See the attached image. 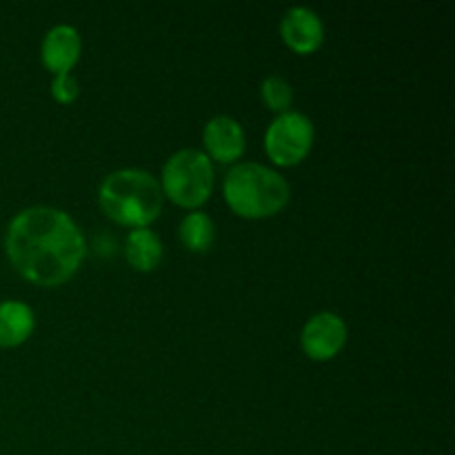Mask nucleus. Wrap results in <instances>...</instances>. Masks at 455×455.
<instances>
[{"label":"nucleus","mask_w":455,"mask_h":455,"mask_svg":"<svg viewBox=\"0 0 455 455\" xmlns=\"http://www.w3.org/2000/svg\"><path fill=\"white\" fill-rule=\"evenodd\" d=\"M4 253L13 269L38 287H60L76 275L87 243L69 213L53 207L18 212L4 231Z\"/></svg>","instance_id":"1"},{"label":"nucleus","mask_w":455,"mask_h":455,"mask_svg":"<svg viewBox=\"0 0 455 455\" xmlns=\"http://www.w3.org/2000/svg\"><path fill=\"white\" fill-rule=\"evenodd\" d=\"M160 182L142 169L109 173L98 189V204L109 220L132 229L149 227L163 212Z\"/></svg>","instance_id":"2"},{"label":"nucleus","mask_w":455,"mask_h":455,"mask_svg":"<svg viewBox=\"0 0 455 455\" xmlns=\"http://www.w3.org/2000/svg\"><path fill=\"white\" fill-rule=\"evenodd\" d=\"M222 194L235 216L265 220L287 207L291 189L275 169L258 163H243L227 173Z\"/></svg>","instance_id":"3"},{"label":"nucleus","mask_w":455,"mask_h":455,"mask_svg":"<svg viewBox=\"0 0 455 455\" xmlns=\"http://www.w3.org/2000/svg\"><path fill=\"white\" fill-rule=\"evenodd\" d=\"M213 178V163L204 151L182 149L164 163L160 189L178 207L198 212L212 198Z\"/></svg>","instance_id":"4"},{"label":"nucleus","mask_w":455,"mask_h":455,"mask_svg":"<svg viewBox=\"0 0 455 455\" xmlns=\"http://www.w3.org/2000/svg\"><path fill=\"white\" fill-rule=\"evenodd\" d=\"M314 123L300 111H287L271 120L265 133V151L278 167H296L314 149Z\"/></svg>","instance_id":"5"},{"label":"nucleus","mask_w":455,"mask_h":455,"mask_svg":"<svg viewBox=\"0 0 455 455\" xmlns=\"http://www.w3.org/2000/svg\"><path fill=\"white\" fill-rule=\"evenodd\" d=\"M347 338H349V329L345 320L331 311H320L311 315L302 327L300 347L307 358L314 363H329L345 349Z\"/></svg>","instance_id":"6"},{"label":"nucleus","mask_w":455,"mask_h":455,"mask_svg":"<svg viewBox=\"0 0 455 455\" xmlns=\"http://www.w3.org/2000/svg\"><path fill=\"white\" fill-rule=\"evenodd\" d=\"M284 44L298 56H311L324 43L323 18L309 7H291L280 20Z\"/></svg>","instance_id":"7"},{"label":"nucleus","mask_w":455,"mask_h":455,"mask_svg":"<svg viewBox=\"0 0 455 455\" xmlns=\"http://www.w3.org/2000/svg\"><path fill=\"white\" fill-rule=\"evenodd\" d=\"M204 154L220 164H234L244 154V129L231 116H216L204 124Z\"/></svg>","instance_id":"8"},{"label":"nucleus","mask_w":455,"mask_h":455,"mask_svg":"<svg viewBox=\"0 0 455 455\" xmlns=\"http://www.w3.org/2000/svg\"><path fill=\"white\" fill-rule=\"evenodd\" d=\"M83 53V40L76 27L56 25L44 34L43 47H40V60L44 69L53 76L71 74Z\"/></svg>","instance_id":"9"},{"label":"nucleus","mask_w":455,"mask_h":455,"mask_svg":"<svg viewBox=\"0 0 455 455\" xmlns=\"http://www.w3.org/2000/svg\"><path fill=\"white\" fill-rule=\"evenodd\" d=\"M36 329V314L27 302H0V349L25 345Z\"/></svg>","instance_id":"10"},{"label":"nucleus","mask_w":455,"mask_h":455,"mask_svg":"<svg viewBox=\"0 0 455 455\" xmlns=\"http://www.w3.org/2000/svg\"><path fill=\"white\" fill-rule=\"evenodd\" d=\"M124 256L132 269L147 274V271H154L163 260V243L149 227L132 229L124 240Z\"/></svg>","instance_id":"11"},{"label":"nucleus","mask_w":455,"mask_h":455,"mask_svg":"<svg viewBox=\"0 0 455 455\" xmlns=\"http://www.w3.org/2000/svg\"><path fill=\"white\" fill-rule=\"evenodd\" d=\"M178 235L187 251L204 253L212 249L213 240H216V227L204 212H191L182 218Z\"/></svg>","instance_id":"12"},{"label":"nucleus","mask_w":455,"mask_h":455,"mask_svg":"<svg viewBox=\"0 0 455 455\" xmlns=\"http://www.w3.org/2000/svg\"><path fill=\"white\" fill-rule=\"evenodd\" d=\"M260 98L274 114H287L293 105V89L283 76L271 74L260 83Z\"/></svg>","instance_id":"13"},{"label":"nucleus","mask_w":455,"mask_h":455,"mask_svg":"<svg viewBox=\"0 0 455 455\" xmlns=\"http://www.w3.org/2000/svg\"><path fill=\"white\" fill-rule=\"evenodd\" d=\"M52 96H53V100L60 102V105H71V102L78 100V96H80L78 80H76L71 74L53 76Z\"/></svg>","instance_id":"14"}]
</instances>
